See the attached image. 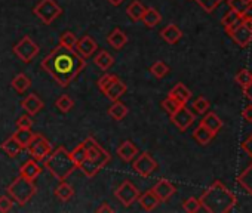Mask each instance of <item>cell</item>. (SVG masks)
I'll use <instances>...</instances> for the list:
<instances>
[{
    "mask_svg": "<svg viewBox=\"0 0 252 213\" xmlns=\"http://www.w3.org/2000/svg\"><path fill=\"white\" fill-rule=\"evenodd\" d=\"M85 59L86 58H83L76 49H68L60 45L45 56L40 67L61 87H67L86 67Z\"/></svg>",
    "mask_w": 252,
    "mask_h": 213,
    "instance_id": "obj_1",
    "label": "cell"
},
{
    "mask_svg": "<svg viewBox=\"0 0 252 213\" xmlns=\"http://www.w3.org/2000/svg\"><path fill=\"white\" fill-rule=\"evenodd\" d=\"M228 8L239 12L240 15H248L252 11V0H228Z\"/></svg>",
    "mask_w": 252,
    "mask_h": 213,
    "instance_id": "obj_29",
    "label": "cell"
},
{
    "mask_svg": "<svg viewBox=\"0 0 252 213\" xmlns=\"http://www.w3.org/2000/svg\"><path fill=\"white\" fill-rule=\"evenodd\" d=\"M96 212H98V213H101V212H114V209H113L108 203H102V204L96 209Z\"/></svg>",
    "mask_w": 252,
    "mask_h": 213,
    "instance_id": "obj_52",
    "label": "cell"
},
{
    "mask_svg": "<svg viewBox=\"0 0 252 213\" xmlns=\"http://www.w3.org/2000/svg\"><path fill=\"white\" fill-rule=\"evenodd\" d=\"M132 167L134 170L143 176V178H149L153 172L158 170V163L156 160L152 157L150 153H141L140 156H137V159L132 161Z\"/></svg>",
    "mask_w": 252,
    "mask_h": 213,
    "instance_id": "obj_9",
    "label": "cell"
},
{
    "mask_svg": "<svg viewBox=\"0 0 252 213\" xmlns=\"http://www.w3.org/2000/svg\"><path fill=\"white\" fill-rule=\"evenodd\" d=\"M43 101L36 95V93H30L27 98L23 99L21 102V106L26 110V113H29L30 116H34L37 114L42 108H43Z\"/></svg>",
    "mask_w": 252,
    "mask_h": 213,
    "instance_id": "obj_15",
    "label": "cell"
},
{
    "mask_svg": "<svg viewBox=\"0 0 252 213\" xmlns=\"http://www.w3.org/2000/svg\"><path fill=\"white\" fill-rule=\"evenodd\" d=\"M71 157H73L74 163L77 164V167L88 159V148H86L85 141H83L82 144H79V145L71 151Z\"/></svg>",
    "mask_w": 252,
    "mask_h": 213,
    "instance_id": "obj_37",
    "label": "cell"
},
{
    "mask_svg": "<svg viewBox=\"0 0 252 213\" xmlns=\"http://www.w3.org/2000/svg\"><path fill=\"white\" fill-rule=\"evenodd\" d=\"M234 80H236V83L243 89V87H246V86L252 81V73H251L249 70H246V68H242V70L237 71Z\"/></svg>",
    "mask_w": 252,
    "mask_h": 213,
    "instance_id": "obj_42",
    "label": "cell"
},
{
    "mask_svg": "<svg viewBox=\"0 0 252 213\" xmlns=\"http://www.w3.org/2000/svg\"><path fill=\"white\" fill-rule=\"evenodd\" d=\"M155 194L160 198V201H168L175 192H177V188L174 186V184H171L168 179H160L153 188Z\"/></svg>",
    "mask_w": 252,
    "mask_h": 213,
    "instance_id": "obj_14",
    "label": "cell"
},
{
    "mask_svg": "<svg viewBox=\"0 0 252 213\" xmlns=\"http://www.w3.org/2000/svg\"><path fill=\"white\" fill-rule=\"evenodd\" d=\"M194 2H197V5L208 14H212L224 0H194Z\"/></svg>",
    "mask_w": 252,
    "mask_h": 213,
    "instance_id": "obj_43",
    "label": "cell"
},
{
    "mask_svg": "<svg viewBox=\"0 0 252 213\" xmlns=\"http://www.w3.org/2000/svg\"><path fill=\"white\" fill-rule=\"evenodd\" d=\"M40 172H42V166L39 164L37 160L32 159V160H29L27 163H24V166H23L21 170H20V175L24 176V178H27V179L34 181V179L40 175Z\"/></svg>",
    "mask_w": 252,
    "mask_h": 213,
    "instance_id": "obj_19",
    "label": "cell"
},
{
    "mask_svg": "<svg viewBox=\"0 0 252 213\" xmlns=\"http://www.w3.org/2000/svg\"><path fill=\"white\" fill-rule=\"evenodd\" d=\"M237 184L249 194L252 195V163L237 176Z\"/></svg>",
    "mask_w": 252,
    "mask_h": 213,
    "instance_id": "obj_27",
    "label": "cell"
},
{
    "mask_svg": "<svg viewBox=\"0 0 252 213\" xmlns=\"http://www.w3.org/2000/svg\"><path fill=\"white\" fill-rule=\"evenodd\" d=\"M86 148H88V159L96 161L101 167H104L110 161V154L94 139V138H86L85 139Z\"/></svg>",
    "mask_w": 252,
    "mask_h": 213,
    "instance_id": "obj_10",
    "label": "cell"
},
{
    "mask_svg": "<svg viewBox=\"0 0 252 213\" xmlns=\"http://www.w3.org/2000/svg\"><path fill=\"white\" fill-rule=\"evenodd\" d=\"M107 42L111 48H114L116 51H120L126 43H128V36H126L125 31H122L120 28H114L110 36L107 37Z\"/></svg>",
    "mask_w": 252,
    "mask_h": 213,
    "instance_id": "obj_22",
    "label": "cell"
},
{
    "mask_svg": "<svg viewBox=\"0 0 252 213\" xmlns=\"http://www.w3.org/2000/svg\"><path fill=\"white\" fill-rule=\"evenodd\" d=\"M55 195H57L61 201H68V200L74 195V189H73L71 185H68L65 181H63V182L57 186Z\"/></svg>",
    "mask_w": 252,
    "mask_h": 213,
    "instance_id": "obj_35",
    "label": "cell"
},
{
    "mask_svg": "<svg viewBox=\"0 0 252 213\" xmlns=\"http://www.w3.org/2000/svg\"><path fill=\"white\" fill-rule=\"evenodd\" d=\"M55 105H57V108H58L61 113L65 114V113L71 111V108L74 106V101H73L68 95H61V96L57 99Z\"/></svg>",
    "mask_w": 252,
    "mask_h": 213,
    "instance_id": "obj_40",
    "label": "cell"
},
{
    "mask_svg": "<svg viewBox=\"0 0 252 213\" xmlns=\"http://www.w3.org/2000/svg\"><path fill=\"white\" fill-rule=\"evenodd\" d=\"M146 9H147V8L140 2V0H134V2L129 3V6L126 8V14H128V17H129L134 23H138V21L143 20Z\"/></svg>",
    "mask_w": 252,
    "mask_h": 213,
    "instance_id": "obj_26",
    "label": "cell"
},
{
    "mask_svg": "<svg viewBox=\"0 0 252 213\" xmlns=\"http://www.w3.org/2000/svg\"><path fill=\"white\" fill-rule=\"evenodd\" d=\"M140 191L138 188L131 182V181H125L116 191H114V197L125 206L129 207L131 204H134L138 198H140Z\"/></svg>",
    "mask_w": 252,
    "mask_h": 213,
    "instance_id": "obj_7",
    "label": "cell"
},
{
    "mask_svg": "<svg viewBox=\"0 0 252 213\" xmlns=\"http://www.w3.org/2000/svg\"><path fill=\"white\" fill-rule=\"evenodd\" d=\"M126 90H128V87H126V84L117 77L108 87H107V90L104 92V95H105V98L107 99H110V101H119L125 93H126Z\"/></svg>",
    "mask_w": 252,
    "mask_h": 213,
    "instance_id": "obj_16",
    "label": "cell"
},
{
    "mask_svg": "<svg viewBox=\"0 0 252 213\" xmlns=\"http://www.w3.org/2000/svg\"><path fill=\"white\" fill-rule=\"evenodd\" d=\"M160 37L168 43V45H175L181 40L183 37V31L178 28L177 24H169L165 28L160 30Z\"/></svg>",
    "mask_w": 252,
    "mask_h": 213,
    "instance_id": "obj_18",
    "label": "cell"
},
{
    "mask_svg": "<svg viewBox=\"0 0 252 213\" xmlns=\"http://www.w3.org/2000/svg\"><path fill=\"white\" fill-rule=\"evenodd\" d=\"M33 12L43 24L49 26L63 14V9L55 0H40V2L34 6Z\"/></svg>",
    "mask_w": 252,
    "mask_h": 213,
    "instance_id": "obj_5",
    "label": "cell"
},
{
    "mask_svg": "<svg viewBox=\"0 0 252 213\" xmlns=\"http://www.w3.org/2000/svg\"><path fill=\"white\" fill-rule=\"evenodd\" d=\"M77 42H79V39H77L76 34L71 33V31H65V33L60 37V45L64 46V48H68V49H76Z\"/></svg>",
    "mask_w": 252,
    "mask_h": 213,
    "instance_id": "obj_41",
    "label": "cell"
},
{
    "mask_svg": "<svg viewBox=\"0 0 252 213\" xmlns=\"http://www.w3.org/2000/svg\"><path fill=\"white\" fill-rule=\"evenodd\" d=\"M94 62H95V65H96L98 68H101L102 71H107L110 67H113V64H114V56H113L111 53H108L107 51H99L98 55L95 56Z\"/></svg>",
    "mask_w": 252,
    "mask_h": 213,
    "instance_id": "obj_28",
    "label": "cell"
},
{
    "mask_svg": "<svg viewBox=\"0 0 252 213\" xmlns=\"http://www.w3.org/2000/svg\"><path fill=\"white\" fill-rule=\"evenodd\" d=\"M116 153H117L119 159H122L125 163H131V161H134V160L137 159V156H138V148H137V145H135L132 141H123V142L117 147Z\"/></svg>",
    "mask_w": 252,
    "mask_h": 213,
    "instance_id": "obj_13",
    "label": "cell"
},
{
    "mask_svg": "<svg viewBox=\"0 0 252 213\" xmlns=\"http://www.w3.org/2000/svg\"><path fill=\"white\" fill-rule=\"evenodd\" d=\"M14 52H15V55L23 61V62H32V59L33 58H36L37 56V53H39V46L29 37V36H26L23 40H20V43H17L15 46H14Z\"/></svg>",
    "mask_w": 252,
    "mask_h": 213,
    "instance_id": "obj_8",
    "label": "cell"
},
{
    "mask_svg": "<svg viewBox=\"0 0 252 213\" xmlns=\"http://www.w3.org/2000/svg\"><path fill=\"white\" fill-rule=\"evenodd\" d=\"M169 96H172V98H175L177 101H180L183 105H186L189 101H190V98H191V92H190V89L184 84V83H177L171 90H169Z\"/></svg>",
    "mask_w": 252,
    "mask_h": 213,
    "instance_id": "obj_20",
    "label": "cell"
},
{
    "mask_svg": "<svg viewBox=\"0 0 252 213\" xmlns=\"http://www.w3.org/2000/svg\"><path fill=\"white\" fill-rule=\"evenodd\" d=\"M227 34H228V36L233 39V42H234L236 45H239L240 48H246V46H249L251 42H252V30H251L246 24H243V21H242L237 27H234L233 30H230Z\"/></svg>",
    "mask_w": 252,
    "mask_h": 213,
    "instance_id": "obj_12",
    "label": "cell"
},
{
    "mask_svg": "<svg viewBox=\"0 0 252 213\" xmlns=\"http://www.w3.org/2000/svg\"><path fill=\"white\" fill-rule=\"evenodd\" d=\"M117 79V76H114V74H104V76H101L99 79H98V89L104 93L105 90H107V87L114 81Z\"/></svg>",
    "mask_w": 252,
    "mask_h": 213,
    "instance_id": "obj_46",
    "label": "cell"
},
{
    "mask_svg": "<svg viewBox=\"0 0 252 213\" xmlns=\"http://www.w3.org/2000/svg\"><path fill=\"white\" fill-rule=\"evenodd\" d=\"M27 150H29V153L32 154V159H34V160H37V161H40V163H45L46 161V159L52 154V145H51V142L46 139V138H43L42 135H39V133H36L34 135V138L32 139V142H30V145L27 147Z\"/></svg>",
    "mask_w": 252,
    "mask_h": 213,
    "instance_id": "obj_6",
    "label": "cell"
},
{
    "mask_svg": "<svg viewBox=\"0 0 252 213\" xmlns=\"http://www.w3.org/2000/svg\"><path fill=\"white\" fill-rule=\"evenodd\" d=\"M36 133L32 132V129H18L12 136L23 145V148H27L32 142V139L34 138Z\"/></svg>",
    "mask_w": 252,
    "mask_h": 213,
    "instance_id": "obj_36",
    "label": "cell"
},
{
    "mask_svg": "<svg viewBox=\"0 0 252 213\" xmlns=\"http://www.w3.org/2000/svg\"><path fill=\"white\" fill-rule=\"evenodd\" d=\"M214 136H215V135H214L209 129H206L203 125H199V126L194 129V132H193V138H194L200 145H208V144L212 141Z\"/></svg>",
    "mask_w": 252,
    "mask_h": 213,
    "instance_id": "obj_31",
    "label": "cell"
},
{
    "mask_svg": "<svg viewBox=\"0 0 252 213\" xmlns=\"http://www.w3.org/2000/svg\"><path fill=\"white\" fill-rule=\"evenodd\" d=\"M242 21H243V24H246L251 30H252V15H243V18H242Z\"/></svg>",
    "mask_w": 252,
    "mask_h": 213,
    "instance_id": "obj_53",
    "label": "cell"
},
{
    "mask_svg": "<svg viewBox=\"0 0 252 213\" xmlns=\"http://www.w3.org/2000/svg\"><path fill=\"white\" fill-rule=\"evenodd\" d=\"M209 106H211L209 101H208L206 98H203V96H199V98L193 102V108H194V111H196L197 114H202V116L208 113Z\"/></svg>",
    "mask_w": 252,
    "mask_h": 213,
    "instance_id": "obj_45",
    "label": "cell"
},
{
    "mask_svg": "<svg viewBox=\"0 0 252 213\" xmlns=\"http://www.w3.org/2000/svg\"><path fill=\"white\" fill-rule=\"evenodd\" d=\"M79 169L85 173V176H88V178H94L102 167L96 163V161H94V160H91V159H86L80 166H79Z\"/></svg>",
    "mask_w": 252,
    "mask_h": 213,
    "instance_id": "obj_34",
    "label": "cell"
},
{
    "mask_svg": "<svg viewBox=\"0 0 252 213\" xmlns=\"http://www.w3.org/2000/svg\"><path fill=\"white\" fill-rule=\"evenodd\" d=\"M141 21L144 23V26H146V27L153 28V27H156L158 24H160V21H162V15H160V14H159V11H156L155 8H147Z\"/></svg>",
    "mask_w": 252,
    "mask_h": 213,
    "instance_id": "obj_30",
    "label": "cell"
},
{
    "mask_svg": "<svg viewBox=\"0 0 252 213\" xmlns=\"http://www.w3.org/2000/svg\"><path fill=\"white\" fill-rule=\"evenodd\" d=\"M2 150H3L9 157H15V156H18V154L23 151V145H21L14 136H11L9 139H6V141L2 144Z\"/></svg>",
    "mask_w": 252,
    "mask_h": 213,
    "instance_id": "obj_32",
    "label": "cell"
},
{
    "mask_svg": "<svg viewBox=\"0 0 252 213\" xmlns=\"http://www.w3.org/2000/svg\"><path fill=\"white\" fill-rule=\"evenodd\" d=\"M32 126H33V120H32V117H30L29 113L26 116H21L17 120V128L18 129H32Z\"/></svg>",
    "mask_w": 252,
    "mask_h": 213,
    "instance_id": "obj_47",
    "label": "cell"
},
{
    "mask_svg": "<svg viewBox=\"0 0 252 213\" xmlns=\"http://www.w3.org/2000/svg\"><path fill=\"white\" fill-rule=\"evenodd\" d=\"M12 207H14V203H12V200L8 195H2V197H0V212H3V213L11 212Z\"/></svg>",
    "mask_w": 252,
    "mask_h": 213,
    "instance_id": "obj_48",
    "label": "cell"
},
{
    "mask_svg": "<svg viewBox=\"0 0 252 213\" xmlns=\"http://www.w3.org/2000/svg\"><path fill=\"white\" fill-rule=\"evenodd\" d=\"M171 120H172V123H174L181 132H186V131L194 123L196 116L187 108L186 105H181L180 108H178V111L174 113V114L171 116Z\"/></svg>",
    "mask_w": 252,
    "mask_h": 213,
    "instance_id": "obj_11",
    "label": "cell"
},
{
    "mask_svg": "<svg viewBox=\"0 0 252 213\" xmlns=\"http://www.w3.org/2000/svg\"><path fill=\"white\" fill-rule=\"evenodd\" d=\"M138 201H140L141 207H143L146 212H152V210H155V209L159 206L160 198L155 194V191H153V189H150V191H147V192L141 194V195H140V198H138Z\"/></svg>",
    "mask_w": 252,
    "mask_h": 213,
    "instance_id": "obj_21",
    "label": "cell"
},
{
    "mask_svg": "<svg viewBox=\"0 0 252 213\" xmlns=\"http://www.w3.org/2000/svg\"><path fill=\"white\" fill-rule=\"evenodd\" d=\"M181 105H183V104H181L180 101H177L175 98H172V96H169V95H168V98H165V99L162 101V108H163L169 116H172L174 113H177Z\"/></svg>",
    "mask_w": 252,
    "mask_h": 213,
    "instance_id": "obj_38",
    "label": "cell"
},
{
    "mask_svg": "<svg viewBox=\"0 0 252 213\" xmlns=\"http://www.w3.org/2000/svg\"><path fill=\"white\" fill-rule=\"evenodd\" d=\"M242 90H243V96H245L249 102H252V81H251L246 87H243Z\"/></svg>",
    "mask_w": 252,
    "mask_h": 213,
    "instance_id": "obj_51",
    "label": "cell"
},
{
    "mask_svg": "<svg viewBox=\"0 0 252 213\" xmlns=\"http://www.w3.org/2000/svg\"><path fill=\"white\" fill-rule=\"evenodd\" d=\"M129 110H128V106H126L125 104H122L120 101H114L110 106H108V116L116 120V122H120L123 120L126 116H128Z\"/></svg>",
    "mask_w": 252,
    "mask_h": 213,
    "instance_id": "obj_24",
    "label": "cell"
},
{
    "mask_svg": "<svg viewBox=\"0 0 252 213\" xmlns=\"http://www.w3.org/2000/svg\"><path fill=\"white\" fill-rule=\"evenodd\" d=\"M107 2L110 3V5H113V6H120L125 0H107Z\"/></svg>",
    "mask_w": 252,
    "mask_h": 213,
    "instance_id": "obj_54",
    "label": "cell"
},
{
    "mask_svg": "<svg viewBox=\"0 0 252 213\" xmlns=\"http://www.w3.org/2000/svg\"><path fill=\"white\" fill-rule=\"evenodd\" d=\"M12 87L18 92V93H24L30 86H32V80L26 76V74H18V76H15L14 77V80H12Z\"/></svg>",
    "mask_w": 252,
    "mask_h": 213,
    "instance_id": "obj_33",
    "label": "cell"
},
{
    "mask_svg": "<svg viewBox=\"0 0 252 213\" xmlns=\"http://www.w3.org/2000/svg\"><path fill=\"white\" fill-rule=\"evenodd\" d=\"M240 148L248 154V157H251L252 159V133L240 144Z\"/></svg>",
    "mask_w": 252,
    "mask_h": 213,
    "instance_id": "obj_49",
    "label": "cell"
},
{
    "mask_svg": "<svg viewBox=\"0 0 252 213\" xmlns=\"http://www.w3.org/2000/svg\"><path fill=\"white\" fill-rule=\"evenodd\" d=\"M98 49V45L96 42L91 37V36H85L82 39H79L77 42V46H76V51L83 56V58H89L94 55V52Z\"/></svg>",
    "mask_w": 252,
    "mask_h": 213,
    "instance_id": "obj_17",
    "label": "cell"
},
{
    "mask_svg": "<svg viewBox=\"0 0 252 213\" xmlns=\"http://www.w3.org/2000/svg\"><path fill=\"white\" fill-rule=\"evenodd\" d=\"M242 18H243V15H240L239 12H236V11H233V9H230L224 17H222V20H221V24H222V27H224V30L228 33L230 30H233L234 27H237L240 23H242Z\"/></svg>",
    "mask_w": 252,
    "mask_h": 213,
    "instance_id": "obj_25",
    "label": "cell"
},
{
    "mask_svg": "<svg viewBox=\"0 0 252 213\" xmlns=\"http://www.w3.org/2000/svg\"><path fill=\"white\" fill-rule=\"evenodd\" d=\"M43 164L52 173V176H55V179H58L60 182L65 181L77 167V164L71 157V153H68L64 147H58L57 150H54Z\"/></svg>",
    "mask_w": 252,
    "mask_h": 213,
    "instance_id": "obj_3",
    "label": "cell"
},
{
    "mask_svg": "<svg viewBox=\"0 0 252 213\" xmlns=\"http://www.w3.org/2000/svg\"><path fill=\"white\" fill-rule=\"evenodd\" d=\"M200 125H203L206 129H209L214 135H217L222 128V120L215 113H206L203 119L200 120Z\"/></svg>",
    "mask_w": 252,
    "mask_h": 213,
    "instance_id": "obj_23",
    "label": "cell"
},
{
    "mask_svg": "<svg viewBox=\"0 0 252 213\" xmlns=\"http://www.w3.org/2000/svg\"><path fill=\"white\" fill-rule=\"evenodd\" d=\"M37 188L34 185V181L32 179H27L24 176H18L9 186H8V192L9 195L17 201L20 203L21 206L29 203L32 200V197L36 194Z\"/></svg>",
    "mask_w": 252,
    "mask_h": 213,
    "instance_id": "obj_4",
    "label": "cell"
},
{
    "mask_svg": "<svg viewBox=\"0 0 252 213\" xmlns=\"http://www.w3.org/2000/svg\"><path fill=\"white\" fill-rule=\"evenodd\" d=\"M242 117L248 122V123H252V102L249 105H246L245 108L242 110Z\"/></svg>",
    "mask_w": 252,
    "mask_h": 213,
    "instance_id": "obj_50",
    "label": "cell"
},
{
    "mask_svg": "<svg viewBox=\"0 0 252 213\" xmlns=\"http://www.w3.org/2000/svg\"><path fill=\"white\" fill-rule=\"evenodd\" d=\"M199 200L202 207L209 213H228L237 203L236 195L221 181H215L205 189Z\"/></svg>",
    "mask_w": 252,
    "mask_h": 213,
    "instance_id": "obj_2",
    "label": "cell"
},
{
    "mask_svg": "<svg viewBox=\"0 0 252 213\" xmlns=\"http://www.w3.org/2000/svg\"><path fill=\"white\" fill-rule=\"evenodd\" d=\"M171 71V68L163 62V61H156L152 67H150V73L156 77V79H163L165 76H168Z\"/></svg>",
    "mask_w": 252,
    "mask_h": 213,
    "instance_id": "obj_39",
    "label": "cell"
},
{
    "mask_svg": "<svg viewBox=\"0 0 252 213\" xmlns=\"http://www.w3.org/2000/svg\"><path fill=\"white\" fill-rule=\"evenodd\" d=\"M200 207H202L200 200L196 198V197H189V198H186L183 201V209L186 212H189V213H196V212L200 210Z\"/></svg>",
    "mask_w": 252,
    "mask_h": 213,
    "instance_id": "obj_44",
    "label": "cell"
}]
</instances>
